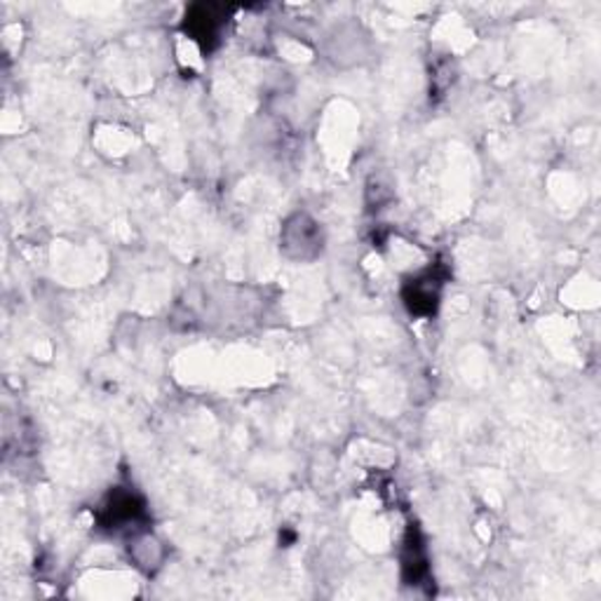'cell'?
Returning a JSON list of instances; mask_svg holds the SVG:
<instances>
[{"mask_svg":"<svg viewBox=\"0 0 601 601\" xmlns=\"http://www.w3.org/2000/svg\"><path fill=\"white\" fill-rule=\"evenodd\" d=\"M444 278L446 275L439 272L437 268H427L419 275H411L409 280H404L402 299H404V305L409 308L411 315H423V318L435 315L439 299H442Z\"/></svg>","mask_w":601,"mask_h":601,"instance_id":"6da1fadb","label":"cell"},{"mask_svg":"<svg viewBox=\"0 0 601 601\" xmlns=\"http://www.w3.org/2000/svg\"><path fill=\"white\" fill-rule=\"evenodd\" d=\"M146 520V505L144 498L136 496L130 489H113L111 496L99 508V524L104 526L111 534L118 531H125L132 524L136 526Z\"/></svg>","mask_w":601,"mask_h":601,"instance_id":"7a4b0ae2","label":"cell"},{"mask_svg":"<svg viewBox=\"0 0 601 601\" xmlns=\"http://www.w3.org/2000/svg\"><path fill=\"white\" fill-rule=\"evenodd\" d=\"M280 247L285 249L291 259L308 261L320 254L322 249V235L318 223L308 219L305 214H297L291 221L285 223L282 235H280Z\"/></svg>","mask_w":601,"mask_h":601,"instance_id":"3957f363","label":"cell"},{"mask_svg":"<svg viewBox=\"0 0 601 601\" xmlns=\"http://www.w3.org/2000/svg\"><path fill=\"white\" fill-rule=\"evenodd\" d=\"M226 22V8L221 5H193L186 12L183 29L188 36H191L204 53L219 43L221 26Z\"/></svg>","mask_w":601,"mask_h":601,"instance_id":"277c9868","label":"cell"}]
</instances>
